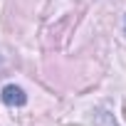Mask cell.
<instances>
[{"mask_svg": "<svg viewBox=\"0 0 126 126\" xmlns=\"http://www.w3.org/2000/svg\"><path fill=\"white\" fill-rule=\"evenodd\" d=\"M0 99H3L8 106H25V104H27V94H25L20 87H15V84L3 87V92H0Z\"/></svg>", "mask_w": 126, "mask_h": 126, "instance_id": "6da1fadb", "label": "cell"}]
</instances>
